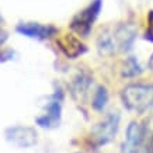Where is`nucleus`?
I'll use <instances>...</instances> for the list:
<instances>
[{
	"instance_id": "2eb2a0df",
	"label": "nucleus",
	"mask_w": 153,
	"mask_h": 153,
	"mask_svg": "<svg viewBox=\"0 0 153 153\" xmlns=\"http://www.w3.org/2000/svg\"><path fill=\"white\" fill-rule=\"evenodd\" d=\"M7 38H9V34L6 33L4 30L1 28V25H0V47L4 45V42L7 41Z\"/></svg>"
},
{
	"instance_id": "39448f33",
	"label": "nucleus",
	"mask_w": 153,
	"mask_h": 153,
	"mask_svg": "<svg viewBox=\"0 0 153 153\" xmlns=\"http://www.w3.org/2000/svg\"><path fill=\"white\" fill-rule=\"evenodd\" d=\"M62 101H63V93L58 87L49 97V101L47 102L44 112L35 118L37 125H39L41 128H47V129L59 126L60 118H62Z\"/></svg>"
},
{
	"instance_id": "f257e3e1",
	"label": "nucleus",
	"mask_w": 153,
	"mask_h": 153,
	"mask_svg": "<svg viewBox=\"0 0 153 153\" xmlns=\"http://www.w3.org/2000/svg\"><path fill=\"white\" fill-rule=\"evenodd\" d=\"M136 39V30L132 24H120L108 28L97 38V49L102 55L129 51Z\"/></svg>"
},
{
	"instance_id": "6e6552de",
	"label": "nucleus",
	"mask_w": 153,
	"mask_h": 153,
	"mask_svg": "<svg viewBox=\"0 0 153 153\" xmlns=\"http://www.w3.org/2000/svg\"><path fill=\"white\" fill-rule=\"evenodd\" d=\"M58 48L63 52V55L69 59H76L87 51V48L83 42L80 41L77 37H74L73 34H63L56 39Z\"/></svg>"
},
{
	"instance_id": "0eeeda50",
	"label": "nucleus",
	"mask_w": 153,
	"mask_h": 153,
	"mask_svg": "<svg viewBox=\"0 0 153 153\" xmlns=\"http://www.w3.org/2000/svg\"><path fill=\"white\" fill-rule=\"evenodd\" d=\"M16 31L24 37L34 38V39H48L52 35L58 33L56 27L51 24H41V23H21L16 27Z\"/></svg>"
},
{
	"instance_id": "4468645a",
	"label": "nucleus",
	"mask_w": 153,
	"mask_h": 153,
	"mask_svg": "<svg viewBox=\"0 0 153 153\" xmlns=\"http://www.w3.org/2000/svg\"><path fill=\"white\" fill-rule=\"evenodd\" d=\"M145 38H146L148 41L153 42V10H150L148 14V28H146Z\"/></svg>"
},
{
	"instance_id": "1a4fd4ad",
	"label": "nucleus",
	"mask_w": 153,
	"mask_h": 153,
	"mask_svg": "<svg viewBox=\"0 0 153 153\" xmlns=\"http://www.w3.org/2000/svg\"><path fill=\"white\" fill-rule=\"evenodd\" d=\"M145 139H146V126L140 122H131L126 128V139L124 145L138 146L143 145Z\"/></svg>"
},
{
	"instance_id": "9b49d317",
	"label": "nucleus",
	"mask_w": 153,
	"mask_h": 153,
	"mask_svg": "<svg viewBox=\"0 0 153 153\" xmlns=\"http://www.w3.org/2000/svg\"><path fill=\"white\" fill-rule=\"evenodd\" d=\"M107 102H108V91H107L105 87L100 86V87L97 88L96 94H94L91 105H93V108L96 111H102V110L105 108Z\"/></svg>"
},
{
	"instance_id": "20e7f679",
	"label": "nucleus",
	"mask_w": 153,
	"mask_h": 153,
	"mask_svg": "<svg viewBox=\"0 0 153 153\" xmlns=\"http://www.w3.org/2000/svg\"><path fill=\"white\" fill-rule=\"evenodd\" d=\"M120 128V114L118 112H110L102 121L91 129L90 139L96 148H100L102 145L110 143L115 138Z\"/></svg>"
},
{
	"instance_id": "f03ea898",
	"label": "nucleus",
	"mask_w": 153,
	"mask_h": 153,
	"mask_svg": "<svg viewBox=\"0 0 153 153\" xmlns=\"http://www.w3.org/2000/svg\"><path fill=\"white\" fill-rule=\"evenodd\" d=\"M121 98L126 110L142 114L153 107V84H129L122 90Z\"/></svg>"
},
{
	"instance_id": "423d86ee",
	"label": "nucleus",
	"mask_w": 153,
	"mask_h": 153,
	"mask_svg": "<svg viewBox=\"0 0 153 153\" xmlns=\"http://www.w3.org/2000/svg\"><path fill=\"white\" fill-rule=\"evenodd\" d=\"M4 138L10 145L17 146L20 149H28L37 145L38 134L34 128L30 126H10L4 131Z\"/></svg>"
},
{
	"instance_id": "7ed1b4c3",
	"label": "nucleus",
	"mask_w": 153,
	"mask_h": 153,
	"mask_svg": "<svg viewBox=\"0 0 153 153\" xmlns=\"http://www.w3.org/2000/svg\"><path fill=\"white\" fill-rule=\"evenodd\" d=\"M102 9V0H93L88 6H86L83 10L74 16L70 21L72 31L79 34L80 37H88V34L93 28V24L96 23L98 14Z\"/></svg>"
},
{
	"instance_id": "f8f14e48",
	"label": "nucleus",
	"mask_w": 153,
	"mask_h": 153,
	"mask_svg": "<svg viewBox=\"0 0 153 153\" xmlns=\"http://www.w3.org/2000/svg\"><path fill=\"white\" fill-rule=\"evenodd\" d=\"M142 72L139 63L135 56H129L126 59L125 65H124V69H122V76H126V77H132V76H136Z\"/></svg>"
},
{
	"instance_id": "9d476101",
	"label": "nucleus",
	"mask_w": 153,
	"mask_h": 153,
	"mask_svg": "<svg viewBox=\"0 0 153 153\" xmlns=\"http://www.w3.org/2000/svg\"><path fill=\"white\" fill-rule=\"evenodd\" d=\"M91 84V76L87 72H80L72 82V96H73L77 101H80V98L83 97L84 94L87 93L88 87Z\"/></svg>"
},
{
	"instance_id": "dca6fc26",
	"label": "nucleus",
	"mask_w": 153,
	"mask_h": 153,
	"mask_svg": "<svg viewBox=\"0 0 153 153\" xmlns=\"http://www.w3.org/2000/svg\"><path fill=\"white\" fill-rule=\"evenodd\" d=\"M149 150H150V153H153V138H152V140L149 142Z\"/></svg>"
},
{
	"instance_id": "ddd939ff",
	"label": "nucleus",
	"mask_w": 153,
	"mask_h": 153,
	"mask_svg": "<svg viewBox=\"0 0 153 153\" xmlns=\"http://www.w3.org/2000/svg\"><path fill=\"white\" fill-rule=\"evenodd\" d=\"M124 153H150V150H149V145L146 146V143L138 145V146L124 145Z\"/></svg>"
}]
</instances>
